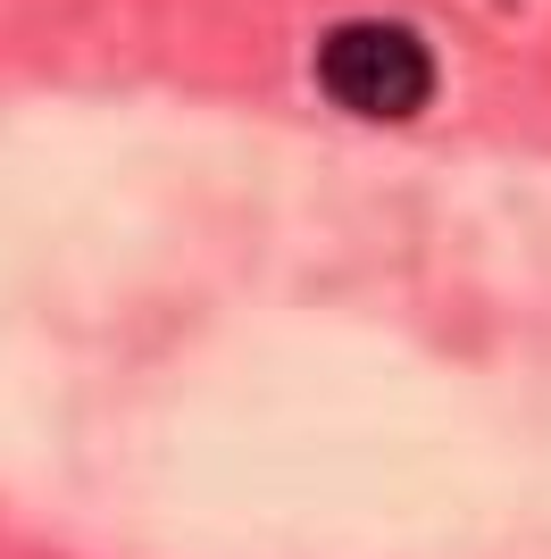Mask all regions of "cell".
<instances>
[{"mask_svg":"<svg viewBox=\"0 0 551 559\" xmlns=\"http://www.w3.org/2000/svg\"><path fill=\"white\" fill-rule=\"evenodd\" d=\"M318 84L343 100L351 117L392 126V117L426 109V93H435V59H426V43H418L410 25L351 17V25H335V34L318 43Z\"/></svg>","mask_w":551,"mask_h":559,"instance_id":"cell-1","label":"cell"}]
</instances>
